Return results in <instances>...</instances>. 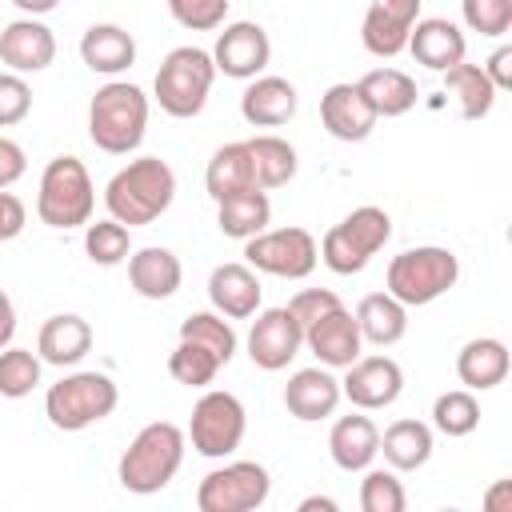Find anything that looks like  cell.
Here are the masks:
<instances>
[{"instance_id":"83f0119b","label":"cell","mask_w":512,"mask_h":512,"mask_svg":"<svg viewBox=\"0 0 512 512\" xmlns=\"http://www.w3.org/2000/svg\"><path fill=\"white\" fill-rule=\"evenodd\" d=\"M268 220H272V204H268L264 188H244V192H232V196L216 200V224L232 240H248L256 232H264Z\"/></svg>"},{"instance_id":"8992f818","label":"cell","mask_w":512,"mask_h":512,"mask_svg":"<svg viewBox=\"0 0 512 512\" xmlns=\"http://www.w3.org/2000/svg\"><path fill=\"white\" fill-rule=\"evenodd\" d=\"M456 280H460V260H456V252L436 248V244L408 248V252L392 256V264H388V292H392L404 308L432 304V300L444 296Z\"/></svg>"},{"instance_id":"8d00e7d4","label":"cell","mask_w":512,"mask_h":512,"mask_svg":"<svg viewBox=\"0 0 512 512\" xmlns=\"http://www.w3.org/2000/svg\"><path fill=\"white\" fill-rule=\"evenodd\" d=\"M84 252H88V260L100 264V268H112V264L128 260V252H132L128 224H120V220H112V216L88 224V232H84Z\"/></svg>"},{"instance_id":"f35d334b","label":"cell","mask_w":512,"mask_h":512,"mask_svg":"<svg viewBox=\"0 0 512 512\" xmlns=\"http://www.w3.org/2000/svg\"><path fill=\"white\" fill-rule=\"evenodd\" d=\"M40 384V356L28 348H12L4 344L0 352V396L20 400Z\"/></svg>"},{"instance_id":"d6a6232c","label":"cell","mask_w":512,"mask_h":512,"mask_svg":"<svg viewBox=\"0 0 512 512\" xmlns=\"http://www.w3.org/2000/svg\"><path fill=\"white\" fill-rule=\"evenodd\" d=\"M248 144V156H252V172H256V184L260 188H280V184H288L292 176H296V148L284 140V136H272V132H264V136H252V140H244Z\"/></svg>"},{"instance_id":"2e32d148","label":"cell","mask_w":512,"mask_h":512,"mask_svg":"<svg viewBox=\"0 0 512 512\" xmlns=\"http://www.w3.org/2000/svg\"><path fill=\"white\" fill-rule=\"evenodd\" d=\"M420 20V0H372L360 24V40L372 56H396L408 48V32Z\"/></svg>"},{"instance_id":"3957f363","label":"cell","mask_w":512,"mask_h":512,"mask_svg":"<svg viewBox=\"0 0 512 512\" xmlns=\"http://www.w3.org/2000/svg\"><path fill=\"white\" fill-rule=\"evenodd\" d=\"M148 128V96L128 80H108L88 104V136L100 152L124 156L140 148Z\"/></svg>"},{"instance_id":"e0dca14e","label":"cell","mask_w":512,"mask_h":512,"mask_svg":"<svg viewBox=\"0 0 512 512\" xmlns=\"http://www.w3.org/2000/svg\"><path fill=\"white\" fill-rule=\"evenodd\" d=\"M304 344H308V352H312L320 364H328V368H348V364L360 356L364 336H360L356 316L340 304V308L324 312L320 320H312V324L304 328Z\"/></svg>"},{"instance_id":"ee69618b","label":"cell","mask_w":512,"mask_h":512,"mask_svg":"<svg viewBox=\"0 0 512 512\" xmlns=\"http://www.w3.org/2000/svg\"><path fill=\"white\" fill-rule=\"evenodd\" d=\"M332 308H340V296H336L332 288H304V292H296V296L288 300V312L296 316L300 328H308L312 320H320V316L332 312Z\"/></svg>"},{"instance_id":"9c48e42d","label":"cell","mask_w":512,"mask_h":512,"mask_svg":"<svg viewBox=\"0 0 512 512\" xmlns=\"http://www.w3.org/2000/svg\"><path fill=\"white\" fill-rule=\"evenodd\" d=\"M244 256L256 272H268V276H284V280H304L316 260H320V248H316V236L308 228H264L256 236L244 240Z\"/></svg>"},{"instance_id":"f907efd6","label":"cell","mask_w":512,"mask_h":512,"mask_svg":"<svg viewBox=\"0 0 512 512\" xmlns=\"http://www.w3.org/2000/svg\"><path fill=\"white\" fill-rule=\"evenodd\" d=\"M20 12H28V16H44V12H52L60 0H12Z\"/></svg>"},{"instance_id":"ab89813d","label":"cell","mask_w":512,"mask_h":512,"mask_svg":"<svg viewBox=\"0 0 512 512\" xmlns=\"http://www.w3.org/2000/svg\"><path fill=\"white\" fill-rule=\"evenodd\" d=\"M408 496H404V484L384 472V468H372L364 480H360V508L364 512H404Z\"/></svg>"},{"instance_id":"836d02e7","label":"cell","mask_w":512,"mask_h":512,"mask_svg":"<svg viewBox=\"0 0 512 512\" xmlns=\"http://www.w3.org/2000/svg\"><path fill=\"white\" fill-rule=\"evenodd\" d=\"M444 84L456 92L464 120H484L492 112V104H496V84L484 76L480 64H464L460 60V64L444 68Z\"/></svg>"},{"instance_id":"816d5d0a","label":"cell","mask_w":512,"mask_h":512,"mask_svg":"<svg viewBox=\"0 0 512 512\" xmlns=\"http://www.w3.org/2000/svg\"><path fill=\"white\" fill-rule=\"evenodd\" d=\"M300 512H336V500H328V496H304L300 500Z\"/></svg>"},{"instance_id":"d6986e66","label":"cell","mask_w":512,"mask_h":512,"mask_svg":"<svg viewBox=\"0 0 512 512\" xmlns=\"http://www.w3.org/2000/svg\"><path fill=\"white\" fill-rule=\"evenodd\" d=\"M296 88L284 76H252V84L240 96V116L252 128H280L296 116Z\"/></svg>"},{"instance_id":"f546056e","label":"cell","mask_w":512,"mask_h":512,"mask_svg":"<svg viewBox=\"0 0 512 512\" xmlns=\"http://www.w3.org/2000/svg\"><path fill=\"white\" fill-rule=\"evenodd\" d=\"M204 188L212 200H224L232 192H244V188H260L256 184V172H252V156H248V144L236 140V144H224L212 152L208 168H204Z\"/></svg>"},{"instance_id":"60d3db41","label":"cell","mask_w":512,"mask_h":512,"mask_svg":"<svg viewBox=\"0 0 512 512\" xmlns=\"http://www.w3.org/2000/svg\"><path fill=\"white\" fill-rule=\"evenodd\" d=\"M464 24L480 36H504L512 28V0H464Z\"/></svg>"},{"instance_id":"e575fe53","label":"cell","mask_w":512,"mask_h":512,"mask_svg":"<svg viewBox=\"0 0 512 512\" xmlns=\"http://www.w3.org/2000/svg\"><path fill=\"white\" fill-rule=\"evenodd\" d=\"M168 372H172V380H176V384L204 388V384H212V380H216L220 360H216V352H212V348H204V344H196V340H184V336H180V344H176V348H172V356H168Z\"/></svg>"},{"instance_id":"9a60e30c","label":"cell","mask_w":512,"mask_h":512,"mask_svg":"<svg viewBox=\"0 0 512 512\" xmlns=\"http://www.w3.org/2000/svg\"><path fill=\"white\" fill-rule=\"evenodd\" d=\"M320 120H324V128H328L336 140L356 144V140H368V136H372V128H376L380 116H376V108H372V100L364 96L360 84L340 80V84H332V88L320 96Z\"/></svg>"},{"instance_id":"7bdbcfd3","label":"cell","mask_w":512,"mask_h":512,"mask_svg":"<svg viewBox=\"0 0 512 512\" xmlns=\"http://www.w3.org/2000/svg\"><path fill=\"white\" fill-rule=\"evenodd\" d=\"M32 112V88L20 72H0V128L20 124Z\"/></svg>"},{"instance_id":"c3c4849f","label":"cell","mask_w":512,"mask_h":512,"mask_svg":"<svg viewBox=\"0 0 512 512\" xmlns=\"http://www.w3.org/2000/svg\"><path fill=\"white\" fill-rule=\"evenodd\" d=\"M484 508H488V512H512V480H500V484L484 496Z\"/></svg>"},{"instance_id":"d4e9b609","label":"cell","mask_w":512,"mask_h":512,"mask_svg":"<svg viewBox=\"0 0 512 512\" xmlns=\"http://www.w3.org/2000/svg\"><path fill=\"white\" fill-rule=\"evenodd\" d=\"M80 60L100 72V76H116L124 68H132L136 60V40L132 32H124L120 24H92L80 36Z\"/></svg>"},{"instance_id":"30bf717a","label":"cell","mask_w":512,"mask_h":512,"mask_svg":"<svg viewBox=\"0 0 512 512\" xmlns=\"http://www.w3.org/2000/svg\"><path fill=\"white\" fill-rule=\"evenodd\" d=\"M268 468L256 460H232L224 468H212L196 488L200 512H252L268 500Z\"/></svg>"},{"instance_id":"ba28073f","label":"cell","mask_w":512,"mask_h":512,"mask_svg":"<svg viewBox=\"0 0 512 512\" xmlns=\"http://www.w3.org/2000/svg\"><path fill=\"white\" fill-rule=\"evenodd\" d=\"M116 400H120V392H116L112 376H104V372H72L60 384L48 388L44 412H48L52 428L80 432V428L100 424L104 416H112Z\"/></svg>"},{"instance_id":"ffe728a7","label":"cell","mask_w":512,"mask_h":512,"mask_svg":"<svg viewBox=\"0 0 512 512\" xmlns=\"http://www.w3.org/2000/svg\"><path fill=\"white\" fill-rule=\"evenodd\" d=\"M180 280H184V268H180V256L172 248L148 244V248L128 252V284L144 300H168L180 288Z\"/></svg>"},{"instance_id":"f6af8a7d","label":"cell","mask_w":512,"mask_h":512,"mask_svg":"<svg viewBox=\"0 0 512 512\" xmlns=\"http://www.w3.org/2000/svg\"><path fill=\"white\" fill-rule=\"evenodd\" d=\"M28 160H24V148L8 136H0V188H12L20 176H24Z\"/></svg>"},{"instance_id":"74e56055","label":"cell","mask_w":512,"mask_h":512,"mask_svg":"<svg viewBox=\"0 0 512 512\" xmlns=\"http://www.w3.org/2000/svg\"><path fill=\"white\" fill-rule=\"evenodd\" d=\"M180 336H184V340H196V344H204V348H212L220 364H228V360L236 356V332H232V324H228L220 312H192V316L180 324Z\"/></svg>"},{"instance_id":"6da1fadb","label":"cell","mask_w":512,"mask_h":512,"mask_svg":"<svg viewBox=\"0 0 512 512\" xmlns=\"http://www.w3.org/2000/svg\"><path fill=\"white\" fill-rule=\"evenodd\" d=\"M176 196V172L168 168V160L160 156H136L128 160L104 188V204L112 212V220L136 228V224H152L160 212H168Z\"/></svg>"},{"instance_id":"f1b7e54d","label":"cell","mask_w":512,"mask_h":512,"mask_svg":"<svg viewBox=\"0 0 512 512\" xmlns=\"http://www.w3.org/2000/svg\"><path fill=\"white\" fill-rule=\"evenodd\" d=\"M356 324H360V336L376 348H388L404 336L408 328V308L392 296V292H368L360 304H356Z\"/></svg>"},{"instance_id":"7402d4cb","label":"cell","mask_w":512,"mask_h":512,"mask_svg":"<svg viewBox=\"0 0 512 512\" xmlns=\"http://www.w3.org/2000/svg\"><path fill=\"white\" fill-rule=\"evenodd\" d=\"M408 52L416 56V64L444 72L464 60V32L444 16H424L408 32Z\"/></svg>"},{"instance_id":"cb8c5ba5","label":"cell","mask_w":512,"mask_h":512,"mask_svg":"<svg viewBox=\"0 0 512 512\" xmlns=\"http://www.w3.org/2000/svg\"><path fill=\"white\" fill-rule=\"evenodd\" d=\"M36 352H40V360H48V364H56V368L80 364V360L92 352V328H88V320L76 316V312L48 316V320L40 324Z\"/></svg>"},{"instance_id":"52a82bcc","label":"cell","mask_w":512,"mask_h":512,"mask_svg":"<svg viewBox=\"0 0 512 512\" xmlns=\"http://www.w3.org/2000/svg\"><path fill=\"white\" fill-rule=\"evenodd\" d=\"M388 236H392L388 212L376 208V204H360V208H352L340 224H332V228L324 232V240H320V260H324L332 272L352 276V272H360V268L388 244Z\"/></svg>"},{"instance_id":"4dcf8cb0","label":"cell","mask_w":512,"mask_h":512,"mask_svg":"<svg viewBox=\"0 0 512 512\" xmlns=\"http://www.w3.org/2000/svg\"><path fill=\"white\" fill-rule=\"evenodd\" d=\"M380 452L396 472H416L432 456V428L424 420H396L384 428Z\"/></svg>"},{"instance_id":"484cf974","label":"cell","mask_w":512,"mask_h":512,"mask_svg":"<svg viewBox=\"0 0 512 512\" xmlns=\"http://www.w3.org/2000/svg\"><path fill=\"white\" fill-rule=\"evenodd\" d=\"M328 452H332L336 468L360 472L380 452V432H376V424L368 416H340L332 424V432H328Z\"/></svg>"},{"instance_id":"1f68e13d","label":"cell","mask_w":512,"mask_h":512,"mask_svg":"<svg viewBox=\"0 0 512 512\" xmlns=\"http://www.w3.org/2000/svg\"><path fill=\"white\" fill-rule=\"evenodd\" d=\"M356 84L372 100L376 116H404L416 104V80L408 72H400V68H372Z\"/></svg>"},{"instance_id":"5bb4252c","label":"cell","mask_w":512,"mask_h":512,"mask_svg":"<svg viewBox=\"0 0 512 512\" xmlns=\"http://www.w3.org/2000/svg\"><path fill=\"white\" fill-rule=\"evenodd\" d=\"M400 388H404V372L392 356H356L348 364V376L340 380V392L364 412L388 408L400 396Z\"/></svg>"},{"instance_id":"8fae6325","label":"cell","mask_w":512,"mask_h":512,"mask_svg":"<svg viewBox=\"0 0 512 512\" xmlns=\"http://www.w3.org/2000/svg\"><path fill=\"white\" fill-rule=\"evenodd\" d=\"M244 404L232 392H204L192 404V420H188V440L200 456H228L240 448L244 440Z\"/></svg>"},{"instance_id":"4316f807","label":"cell","mask_w":512,"mask_h":512,"mask_svg":"<svg viewBox=\"0 0 512 512\" xmlns=\"http://www.w3.org/2000/svg\"><path fill=\"white\" fill-rule=\"evenodd\" d=\"M456 376L468 388H496L508 376V348L496 336H476L456 352Z\"/></svg>"},{"instance_id":"4fadbf2b","label":"cell","mask_w":512,"mask_h":512,"mask_svg":"<svg viewBox=\"0 0 512 512\" xmlns=\"http://www.w3.org/2000/svg\"><path fill=\"white\" fill-rule=\"evenodd\" d=\"M272 56V44H268V32L252 20H236L228 24L220 36H216V48H212V64L216 72L232 76V80H252L256 72H264Z\"/></svg>"},{"instance_id":"d590c367","label":"cell","mask_w":512,"mask_h":512,"mask_svg":"<svg viewBox=\"0 0 512 512\" xmlns=\"http://www.w3.org/2000/svg\"><path fill=\"white\" fill-rule=\"evenodd\" d=\"M432 424H436L444 436H468V432H476V424H480V404H476L472 388L440 392L436 404H432Z\"/></svg>"},{"instance_id":"277c9868","label":"cell","mask_w":512,"mask_h":512,"mask_svg":"<svg viewBox=\"0 0 512 512\" xmlns=\"http://www.w3.org/2000/svg\"><path fill=\"white\" fill-rule=\"evenodd\" d=\"M96 204L92 176L76 156H52L40 172V192H36V216L48 228H80L88 224Z\"/></svg>"},{"instance_id":"bcb514c9","label":"cell","mask_w":512,"mask_h":512,"mask_svg":"<svg viewBox=\"0 0 512 512\" xmlns=\"http://www.w3.org/2000/svg\"><path fill=\"white\" fill-rule=\"evenodd\" d=\"M24 220H28V212H24V200L0 188V240H12V236H20V232H24Z\"/></svg>"},{"instance_id":"ac0fdd59","label":"cell","mask_w":512,"mask_h":512,"mask_svg":"<svg viewBox=\"0 0 512 512\" xmlns=\"http://www.w3.org/2000/svg\"><path fill=\"white\" fill-rule=\"evenodd\" d=\"M56 60V36L48 24L24 16V20H12L4 32H0V64H8V72H40Z\"/></svg>"},{"instance_id":"7c38bea8","label":"cell","mask_w":512,"mask_h":512,"mask_svg":"<svg viewBox=\"0 0 512 512\" xmlns=\"http://www.w3.org/2000/svg\"><path fill=\"white\" fill-rule=\"evenodd\" d=\"M300 344H304V328L296 324V316L288 308H264L252 320L248 356H252L256 368H264V372L288 368V360L300 352Z\"/></svg>"},{"instance_id":"603a6c76","label":"cell","mask_w":512,"mask_h":512,"mask_svg":"<svg viewBox=\"0 0 512 512\" xmlns=\"http://www.w3.org/2000/svg\"><path fill=\"white\" fill-rule=\"evenodd\" d=\"M260 292H264V288H260L252 264H220V268H212V276H208V296H212L216 312L228 316V320L256 316Z\"/></svg>"},{"instance_id":"b9f144b4","label":"cell","mask_w":512,"mask_h":512,"mask_svg":"<svg viewBox=\"0 0 512 512\" xmlns=\"http://www.w3.org/2000/svg\"><path fill=\"white\" fill-rule=\"evenodd\" d=\"M168 12L176 24H184L192 32H212L224 24L228 0H168Z\"/></svg>"},{"instance_id":"681fc988","label":"cell","mask_w":512,"mask_h":512,"mask_svg":"<svg viewBox=\"0 0 512 512\" xmlns=\"http://www.w3.org/2000/svg\"><path fill=\"white\" fill-rule=\"evenodd\" d=\"M12 332H16V308H12L8 292L0 288V348L12 340Z\"/></svg>"},{"instance_id":"44dd1931","label":"cell","mask_w":512,"mask_h":512,"mask_svg":"<svg viewBox=\"0 0 512 512\" xmlns=\"http://www.w3.org/2000/svg\"><path fill=\"white\" fill-rule=\"evenodd\" d=\"M336 404H340V380L324 368H300L284 384V408L304 424L332 416Z\"/></svg>"},{"instance_id":"7a4b0ae2","label":"cell","mask_w":512,"mask_h":512,"mask_svg":"<svg viewBox=\"0 0 512 512\" xmlns=\"http://www.w3.org/2000/svg\"><path fill=\"white\" fill-rule=\"evenodd\" d=\"M180 460H184V432L172 420H152L124 448V456L116 464V480L124 492L152 496V492L168 488Z\"/></svg>"},{"instance_id":"5b68a950","label":"cell","mask_w":512,"mask_h":512,"mask_svg":"<svg viewBox=\"0 0 512 512\" xmlns=\"http://www.w3.org/2000/svg\"><path fill=\"white\" fill-rule=\"evenodd\" d=\"M212 80H216L212 52L192 48V44H180L156 68V100H160V108L168 116L188 120V116H196L208 104Z\"/></svg>"},{"instance_id":"7dc6e473","label":"cell","mask_w":512,"mask_h":512,"mask_svg":"<svg viewBox=\"0 0 512 512\" xmlns=\"http://www.w3.org/2000/svg\"><path fill=\"white\" fill-rule=\"evenodd\" d=\"M484 76H488L496 88H512V48H508V44H504V48H496V52L488 56Z\"/></svg>"}]
</instances>
